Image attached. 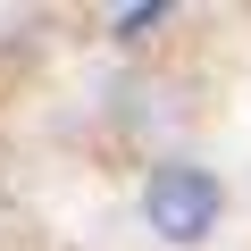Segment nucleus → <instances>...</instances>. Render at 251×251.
<instances>
[{"label": "nucleus", "instance_id": "1", "mask_svg": "<svg viewBox=\"0 0 251 251\" xmlns=\"http://www.w3.org/2000/svg\"><path fill=\"white\" fill-rule=\"evenodd\" d=\"M143 218H151V234H168V243H209L218 218H226V184H218L201 159H168V168H151V184H143Z\"/></svg>", "mask_w": 251, "mask_h": 251}, {"label": "nucleus", "instance_id": "2", "mask_svg": "<svg viewBox=\"0 0 251 251\" xmlns=\"http://www.w3.org/2000/svg\"><path fill=\"white\" fill-rule=\"evenodd\" d=\"M176 9H168V0H134V9H117V42H143L151 25H168Z\"/></svg>", "mask_w": 251, "mask_h": 251}]
</instances>
